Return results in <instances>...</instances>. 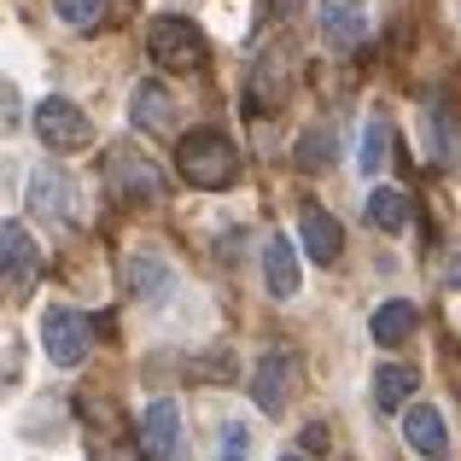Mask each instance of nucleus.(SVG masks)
<instances>
[{"label": "nucleus", "instance_id": "nucleus-1", "mask_svg": "<svg viewBox=\"0 0 461 461\" xmlns=\"http://www.w3.org/2000/svg\"><path fill=\"white\" fill-rule=\"evenodd\" d=\"M176 169H181L187 187L216 193V187H228V181L240 176V147L222 135V129H187V135L176 140Z\"/></svg>", "mask_w": 461, "mask_h": 461}, {"label": "nucleus", "instance_id": "nucleus-18", "mask_svg": "<svg viewBox=\"0 0 461 461\" xmlns=\"http://www.w3.org/2000/svg\"><path fill=\"white\" fill-rule=\"evenodd\" d=\"M420 327V310L409 304V298H392V304H380L374 310V321H368V333L380 339V345H403L409 333Z\"/></svg>", "mask_w": 461, "mask_h": 461}, {"label": "nucleus", "instance_id": "nucleus-10", "mask_svg": "<svg viewBox=\"0 0 461 461\" xmlns=\"http://www.w3.org/2000/svg\"><path fill=\"white\" fill-rule=\"evenodd\" d=\"M263 286H269V298H298V246L286 234H269L263 240Z\"/></svg>", "mask_w": 461, "mask_h": 461}, {"label": "nucleus", "instance_id": "nucleus-5", "mask_svg": "<svg viewBox=\"0 0 461 461\" xmlns=\"http://www.w3.org/2000/svg\"><path fill=\"white\" fill-rule=\"evenodd\" d=\"M293 385H298V357L293 350H263V362L251 368V403H258L263 415H286Z\"/></svg>", "mask_w": 461, "mask_h": 461}, {"label": "nucleus", "instance_id": "nucleus-16", "mask_svg": "<svg viewBox=\"0 0 461 461\" xmlns=\"http://www.w3.org/2000/svg\"><path fill=\"white\" fill-rule=\"evenodd\" d=\"M415 368H403V362H385L380 374H374V409H385V415H403V403L415 397Z\"/></svg>", "mask_w": 461, "mask_h": 461}, {"label": "nucleus", "instance_id": "nucleus-9", "mask_svg": "<svg viewBox=\"0 0 461 461\" xmlns=\"http://www.w3.org/2000/svg\"><path fill=\"white\" fill-rule=\"evenodd\" d=\"M403 438H409V450H420L427 461L450 456V427H444V415L432 403H409L403 409Z\"/></svg>", "mask_w": 461, "mask_h": 461}, {"label": "nucleus", "instance_id": "nucleus-13", "mask_svg": "<svg viewBox=\"0 0 461 461\" xmlns=\"http://www.w3.org/2000/svg\"><path fill=\"white\" fill-rule=\"evenodd\" d=\"M315 23H321L327 47H357L362 35H368V18H362V6H350V0H321Z\"/></svg>", "mask_w": 461, "mask_h": 461}, {"label": "nucleus", "instance_id": "nucleus-4", "mask_svg": "<svg viewBox=\"0 0 461 461\" xmlns=\"http://www.w3.org/2000/svg\"><path fill=\"white\" fill-rule=\"evenodd\" d=\"M35 140L47 152H82V147H94V123L77 100H59L53 94V100L35 105Z\"/></svg>", "mask_w": 461, "mask_h": 461}, {"label": "nucleus", "instance_id": "nucleus-8", "mask_svg": "<svg viewBox=\"0 0 461 461\" xmlns=\"http://www.w3.org/2000/svg\"><path fill=\"white\" fill-rule=\"evenodd\" d=\"M140 444L152 461H176L181 456V409L176 397H152L147 415H140Z\"/></svg>", "mask_w": 461, "mask_h": 461}, {"label": "nucleus", "instance_id": "nucleus-22", "mask_svg": "<svg viewBox=\"0 0 461 461\" xmlns=\"http://www.w3.org/2000/svg\"><path fill=\"white\" fill-rule=\"evenodd\" d=\"M105 6H112V0H53L59 23H70V30H94V23L105 18Z\"/></svg>", "mask_w": 461, "mask_h": 461}, {"label": "nucleus", "instance_id": "nucleus-20", "mask_svg": "<svg viewBox=\"0 0 461 461\" xmlns=\"http://www.w3.org/2000/svg\"><path fill=\"white\" fill-rule=\"evenodd\" d=\"M385 152H392V129H385V117H368V129H362V152H357V169H362V176H380Z\"/></svg>", "mask_w": 461, "mask_h": 461}, {"label": "nucleus", "instance_id": "nucleus-11", "mask_svg": "<svg viewBox=\"0 0 461 461\" xmlns=\"http://www.w3.org/2000/svg\"><path fill=\"white\" fill-rule=\"evenodd\" d=\"M0 251H6V286H12V293H18V286H30V281H35V269H41V251H35L30 228H23L18 216L0 228Z\"/></svg>", "mask_w": 461, "mask_h": 461}, {"label": "nucleus", "instance_id": "nucleus-24", "mask_svg": "<svg viewBox=\"0 0 461 461\" xmlns=\"http://www.w3.org/2000/svg\"><path fill=\"white\" fill-rule=\"evenodd\" d=\"M281 461H304V456H281Z\"/></svg>", "mask_w": 461, "mask_h": 461}, {"label": "nucleus", "instance_id": "nucleus-3", "mask_svg": "<svg viewBox=\"0 0 461 461\" xmlns=\"http://www.w3.org/2000/svg\"><path fill=\"white\" fill-rule=\"evenodd\" d=\"M147 53H152V65H164V70H199L204 65V30L193 18L164 12L147 30Z\"/></svg>", "mask_w": 461, "mask_h": 461}, {"label": "nucleus", "instance_id": "nucleus-14", "mask_svg": "<svg viewBox=\"0 0 461 461\" xmlns=\"http://www.w3.org/2000/svg\"><path fill=\"white\" fill-rule=\"evenodd\" d=\"M30 204L47 216V222H70V181L59 169H30Z\"/></svg>", "mask_w": 461, "mask_h": 461}, {"label": "nucleus", "instance_id": "nucleus-6", "mask_svg": "<svg viewBox=\"0 0 461 461\" xmlns=\"http://www.w3.org/2000/svg\"><path fill=\"white\" fill-rule=\"evenodd\" d=\"M105 181H112L117 199H158V193H164V169L147 164L135 147H112L105 152Z\"/></svg>", "mask_w": 461, "mask_h": 461}, {"label": "nucleus", "instance_id": "nucleus-15", "mask_svg": "<svg viewBox=\"0 0 461 461\" xmlns=\"http://www.w3.org/2000/svg\"><path fill=\"white\" fill-rule=\"evenodd\" d=\"M123 281H129V293H135L140 304H164V298L176 293V275H169L158 258H129L123 263Z\"/></svg>", "mask_w": 461, "mask_h": 461}, {"label": "nucleus", "instance_id": "nucleus-12", "mask_svg": "<svg viewBox=\"0 0 461 461\" xmlns=\"http://www.w3.org/2000/svg\"><path fill=\"white\" fill-rule=\"evenodd\" d=\"M298 240H304L310 263H339V246H345L339 222L321 211V204H304V211H298Z\"/></svg>", "mask_w": 461, "mask_h": 461}, {"label": "nucleus", "instance_id": "nucleus-2", "mask_svg": "<svg viewBox=\"0 0 461 461\" xmlns=\"http://www.w3.org/2000/svg\"><path fill=\"white\" fill-rule=\"evenodd\" d=\"M41 345H47V357H53L59 368L88 362V350H94V315H82L77 304H47L41 310Z\"/></svg>", "mask_w": 461, "mask_h": 461}, {"label": "nucleus", "instance_id": "nucleus-19", "mask_svg": "<svg viewBox=\"0 0 461 461\" xmlns=\"http://www.w3.org/2000/svg\"><path fill=\"white\" fill-rule=\"evenodd\" d=\"M211 456H216V461H251V427H246L240 415L216 420V444H211Z\"/></svg>", "mask_w": 461, "mask_h": 461}, {"label": "nucleus", "instance_id": "nucleus-7", "mask_svg": "<svg viewBox=\"0 0 461 461\" xmlns=\"http://www.w3.org/2000/svg\"><path fill=\"white\" fill-rule=\"evenodd\" d=\"M129 117H135L140 135H158V140H169V135L181 129V105L169 100L164 82H140L135 100H129Z\"/></svg>", "mask_w": 461, "mask_h": 461}, {"label": "nucleus", "instance_id": "nucleus-17", "mask_svg": "<svg viewBox=\"0 0 461 461\" xmlns=\"http://www.w3.org/2000/svg\"><path fill=\"white\" fill-rule=\"evenodd\" d=\"M409 216H415V204H409L403 187H374L368 193V222L380 228V234H403Z\"/></svg>", "mask_w": 461, "mask_h": 461}, {"label": "nucleus", "instance_id": "nucleus-21", "mask_svg": "<svg viewBox=\"0 0 461 461\" xmlns=\"http://www.w3.org/2000/svg\"><path fill=\"white\" fill-rule=\"evenodd\" d=\"M293 158H298V169H327L333 164V135H327V129H304Z\"/></svg>", "mask_w": 461, "mask_h": 461}, {"label": "nucleus", "instance_id": "nucleus-23", "mask_svg": "<svg viewBox=\"0 0 461 461\" xmlns=\"http://www.w3.org/2000/svg\"><path fill=\"white\" fill-rule=\"evenodd\" d=\"M269 12H275V18H293V12H298V0H269Z\"/></svg>", "mask_w": 461, "mask_h": 461}]
</instances>
